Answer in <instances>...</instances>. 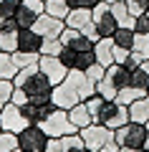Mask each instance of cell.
Wrapping results in <instances>:
<instances>
[{
  "label": "cell",
  "mask_w": 149,
  "mask_h": 152,
  "mask_svg": "<svg viewBox=\"0 0 149 152\" xmlns=\"http://www.w3.org/2000/svg\"><path fill=\"white\" fill-rule=\"evenodd\" d=\"M137 3H139L142 8H147V10H149V0H137Z\"/></svg>",
  "instance_id": "obj_48"
},
{
  "label": "cell",
  "mask_w": 149,
  "mask_h": 152,
  "mask_svg": "<svg viewBox=\"0 0 149 152\" xmlns=\"http://www.w3.org/2000/svg\"><path fill=\"white\" fill-rule=\"evenodd\" d=\"M111 13H114V18H116V23H119V26L134 28V20H137V18H134L132 13H129V8H126V0L111 3Z\"/></svg>",
  "instance_id": "obj_22"
},
{
  "label": "cell",
  "mask_w": 149,
  "mask_h": 152,
  "mask_svg": "<svg viewBox=\"0 0 149 152\" xmlns=\"http://www.w3.org/2000/svg\"><path fill=\"white\" fill-rule=\"evenodd\" d=\"M134 33H142V36H149V15L142 13V15L134 20Z\"/></svg>",
  "instance_id": "obj_39"
},
{
  "label": "cell",
  "mask_w": 149,
  "mask_h": 152,
  "mask_svg": "<svg viewBox=\"0 0 149 152\" xmlns=\"http://www.w3.org/2000/svg\"><path fill=\"white\" fill-rule=\"evenodd\" d=\"M134 28H126V26H119L116 31H114V36H111V41H114V46H119V48H126V51H132V46H134Z\"/></svg>",
  "instance_id": "obj_21"
},
{
  "label": "cell",
  "mask_w": 149,
  "mask_h": 152,
  "mask_svg": "<svg viewBox=\"0 0 149 152\" xmlns=\"http://www.w3.org/2000/svg\"><path fill=\"white\" fill-rule=\"evenodd\" d=\"M96 152H119V145H116V142H111L109 147H104V150H96Z\"/></svg>",
  "instance_id": "obj_47"
},
{
  "label": "cell",
  "mask_w": 149,
  "mask_h": 152,
  "mask_svg": "<svg viewBox=\"0 0 149 152\" xmlns=\"http://www.w3.org/2000/svg\"><path fill=\"white\" fill-rule=\"evenodd\" d=\"M96 94H99V96H104L106 102H116V94H119V89L114 86L111 81H109L106 76H104L101 81L96 84Z\"/></svg>",
  "instance_id": "obj_28"
},
{
  "label": "cell",
  "mask_w": 149,
  "mask_h": 152,
  "mask_svg": "<svg viewBox=\"0 0 149 152\" xmlns=\"http://www.w3.org/2000/svg\"><path fill=\"white\" fill-rule=\"evenodd\" d=\"M142 66H144V71H147V74H149V58H147V61H144V64H142Z\"/></svg>",
  "instance_id": "obj_49"
},
{
  "label": "cell",
  "mask_w": 149,
  "mask_h": 152,
  "mask_svg": "<svg viewBox=\"0 0 149 152\" xmlns=\"http://www.w3.org/2000/svg\"><path fill=\"white\" fill-rule=\"evenodd\" d=\"M91 18H94V26H96V31H99V36H101V38H111L114 31L119 28L116 18H114V13H111V5L104 3V0L91 10Z\"/></svg>",
  "instance_id": "obj_8"
},
{
  "label": "cell",
  "mask_w": 149,
  "mask_h": 152,
  "mask_svg": "<svg viewBox=\"0 0 149 152\" xmlns=\"http://www.w3.org/2000/svg\"><path fill=\"white\" fill-rule=\"evenodd\" d=\"M18 33H20V26L15 20H8L5 26H0V51L15 53L18 51Z\"/></svg>",
  "instance_id": "obj_14"
},
{
  "label": "cell",
  "mask_w": 149,
  "mask_h": 152,
  "mask_svg": "<svg viewBox=\"0 0 149 152\" xmlns=\"http://www.w3.org/2000/svg\"><path fill=\"white\" fill-rule=\"evenodd\" d=\"M91 64H96L94 48H91V51H76V69H78V71H86Z\"/></svg>",
  "instance_id": "obj_32"
},
{
  "label": "cell",
  "mask_w": 149,
  "mask_h": 152,
  "mask_svg": "<svg viewBox=\"0 0 149 152\" xmlns=\"http://www.w3.org/2000/svg\"><path fill=\"white\" fill-rule=\"evenodd\" d=\"M129 122V107L119 102H104L99 109V117H96V124H104L109 129H119Z\"/></svg>",
  "instance_id": "obj_4"
},
{
  "label": "cell",
  "mask_w": 149,
  "mask_h": 152,
  "mask_svg": "<svg viewBox=\"0 0 149 152\" xmlns=\"http://www.w3.org/2000/svg\"><path fill=\"white\" fill-rule=\"evenodd\" d=\"M94 53H96V64H101L104 69L114 64V41L111 38H99L94 43Z\"/></svg>",
  "instance_id": "obj_16"
},
{
  "label": "cell",
  "mask_w": 149,
  "mask_h": 152,
  "mask_svg": "<svg viewBox=\"0 0 149 152\" xmlns=\"http://www.w3.org/2000/svg\"><path fill=\"white\" fill-rule=\"evenodd\" d=\"M38 69L48 76V81L53 84V86L61 84L66 76H68V71H71V69H66V66L61 64L58 56H46V53H41V58H38Z\"/></svg>",
  "instance_id": "obj_11"
},
{
  "label": "cell",
  "mask_w": 149,
  "mask_h": 152,
  "mask_svg": "<svg viewBox=\"0 0 149 152\" xmlns=\"http://www.w3.org/2000/svg\"><path fill=\"white\" fill-rule=\"evenodd\" d=\"M142 64H144V61H142V58H139V56L132 51V53L126 56V61H124V69H126V71H134L137 66H142Z\"/></svg>",
  "instance_id": "obj_43"
},
{
  "label": "cell",
  "mask_w": 149,
  "mask_h": 152,
  "mask_svg": "<svg viewBox=\"0 0 149 152\" xmlns=\"http://www.w3.org/2000/svg\"><path fill=\"white\" fill-rule=\"evenodd\" d=\"M43 3H46V0H43Z\"/></svg>",
  "instance_id": "obj_56"
},
{
  "label": "cell",
  "mask_w": 149,
  "mask_h": 152,
  "mask_svg": "<svg viewBox=\"0 0 149 152\" xmlns=\"http://www.w3.org/2000/svg\"><path fill=\"white\" fill-rule=\"evenodd\" d=\"M18 147V134L0 129V152H13Z\"/></svg>",
  "instance_id": "obj_33"
},
{
  "label": "cell",
  "mask_w": 149,
  "mask_h": 152,
  "mask_svg": "<svg viewBox=\"0 0 149 152\" xmlns=\"http://www.w3.org/2000/svg\"><path fill=\"white\" fill-rule=\"evenodd\" d=\"M53 109H56L53 102H25V104H20V112L28 119V124H41Z\"/></svg>",
  "instance_id": "obj_12"
},
{
  "label": "cell",
  "mask_w": 149,
  "mask_h": 152,
  "mask_svg": "<svg viewBox=\"0 0 149 152\" xmlns=\"http://www.w3.org/2000/svg\"><path fill=\"white\" fill-rule=\"evenodd\" d=\"M66 3H68L71 8H89V10H94L101 0H66Z\"/></svg>",
  "instance_id": "obj_41"
},
{
  "label": "cell",
  "mask_w": 149,
  "mask_h": 152,
  "mask_svg": "<svg viewBox=\"0 0 149 152\" xmlns=\"http://www.w3.org/2000/svg\"><path fill=\"white\" fill-rule=\"evenodd\" d=\"M68 119L73 122L78 129H84V127H89V124H94V117H91V112L86 109V104L81 102V104H76V107H71L68 109Z\"/></svg>",
  "instance_id": "obj_19"
},
{
  "label": "cell",
  "mask_w": 149,
  "mask_h": 152,
  "mask_svg": "<svg viewBox=\"0 0 149 152\" xmlns=\"http://www.w3.org/2000/svg\"><path fill=\"white\" fill-rule=\"evenodd\" d=\"M63 43H61V38H43V46H41V53L46 56H58Z\"/></svg>",
  "instance_id": "obj_34"
},
{
  "label": "cell",
  "mask_w": 149,
  "mask_h": 152,
  "mask_svg": "<svg viewBox=\"0 0 149 152\" xmlns=\"http://www.w3.org/2000/svg\"><path fill=\"white\" fill-rule=\"evenodd\" d=\"M38 58H41V53H25V51H15L13 53V61L18 64V69H28V66L38 64Z\"/></svg>",
  "instance_id": "obj_31"
},
{
  "label": "cell",
  "mask_w": 149,
  "mask_h": 152,
  "mask_svg": "<svg viewBox=\"0 0 149 152\" xmlns=\"http://www.w3.org/2000/svg\"><path fill=\"white\" fill-rule=\"evenodd\" d=\"M58 58H61V64H63L66 69H76V51H73V48L63 46V48H61V53H58Z\"/></svg>",
  "instance_id": "obj_37"
},
{
  "label": "cell",
  "mask_w": 149,
  "mask_h": 152,
  "mask_svg": "<svg viewBox=\"0 0 149 152\" xmlns=\"http://www.w3.org/2000/svg\"><path fill=\"white\" fill-rule=\"evenodd\" d=\"M68 152H94V150H89V145L81 140V134H76L73 137V145L68 147Z\"/></svg>",
  "instance_id": "obj_42"
},
{
  "label": "cell",
  "mask_w": 149,
  "mask_h": 152,
  "mask_svg": "<svg viewBox=\"0 0 149 152\" xmlns=\"http://www.w3.org/2000/svg\"><path fill=\"white\" fill-rule=\"evenodd\" d=\"M132 51H134V53H137L142 61H147V58H149V36L137 33V36H134V46H132Z\"/></svg>",
  "instance_id": "obj_29"
},
{
  "label": "cell",
  "mask_w": 149,
  "mask_h": 152,
  "mask_svg": "<svg viewBox=\"0 0 149 152\" xmlns=\"http://www.w3.org/2000/svg\"><path fill=\"white\" fill-rule=\"evenodd\" d=\"M10 102L20 107V104H25V102H28V96H25V91H23L20 86H15V89H13V96H10Z\"/></svg>",
  "instance_id": "obj_45"
},
{
  "label": "cell",
  "mask_w": 149,
  "mask_h": 152,
  "mask_svg": "<svg viewBox=\"0 0 149 152\" xmlns=\"http://www.w3.org/2000/svg\"><path fill=\"white\" fill-rule=\"evenodd\" d=\"M104 74H106V69H104L101 64H91L89 69H86V76H89V79H91L94 84H99V81H101V79H104Z\"/></svg>",
  "instance_id": "obj_38"
},
{
  "label": "cell",
  "mask_w": 149,
  "mask_h": 152,
  "mask_svg": "<svg viewBox=\"0 0 149 152\" xmlns=\"http://www.w3.org/2000/svg\"><path fill=\"white\" fill-rule=\"evenodd\" d=\"M106 102L104 96H99V94H94V96H89V99H84V104H86V109L91 112V117H94V122H96V117H99V109H101V104Z\"/></svg>",
  "instance_id": "obj_36"
},
{
  "label": "cell",
  "mask_w": 149,
  "mask_h": 152,
  "mask_svg": "<svg viewBox=\"0 0 149 152\" xmlns=\"http://www.w3.org/2000/svg\"><path fill=\"white\" fill-rule=\"evenodd\" d=\"M51 102H53L58 109H66V112H68L71 107H76V104L84 102V96H81V91L68 81V79H63L61 84L53 86V91H51Z\"/></svg>",
  "instance_id": "obj_7"
},
{
  "label": "cell",
  "mask_w": 149,
  "mask_h": 152,
  "mask_svg": "<svg viewBox=\"0 0 149 152\" xmlns=\"http://www.w3.org/2000/svg\"><path fill=\"white\" fill-rule=\"evenodd\" d=\"M20 0H0V26H5L8 20H15V13Z\"/></svg>",
  "instance_id": "obj_27"
},
{
  "label": "cell",
  "mask_w": 149,
  "mask_h": 152,
  "mask_svg": "<svg viewBox=\"0 0 149 152\" xmlns=\"http://www.w3.org/2000/svg\"><path fill=\"white\" fill-rule=\"evenodd\" d=\"M147 15H149V10H147Z\"/></svg>",
  "instance_id": "obj_55"
},
{
  "label": "cell",
  "mask_w": 149,
  "mask_h": 152,
  "mask_svg": "<svg viewBox=\"0 0 149 152\" xmlns=\"http://www.w3.org/2000/svg\"><path fill=\"white\" fill-rule=\"evenodd\" d=\"M13 152H23V150H20V147H15V150H13Z\"/></svg>",
  "instance_id": "obj_52"
},
{
  "label": "cell",
  "mask_w": 149,
  "mask_h": 152,
  "mask_svg": "<svg viewBox=\"0 0 149 152\" xmlns=\"http://www.w3.org/2000/svg\"><path fill=\"white\" fill-rule=\"evenodd\" d=\"M43 46V36L36 33L33 28H20L18 33V51H25V53H41Z\"/></svg>",
  "instance_id": "obj_15"
},
{
  "label": "cell",
  "mask_w": 149,
  "mask_h": 152,
  "mask_svg": "<svg viewBox=\"0 0 149 152\" xmlns=\"http://www.w3.org/2000/svg\"><path fill=\"white\" fill-rule=\"evenodd\" d=\"M25 127H28V119L23 117L20 107L13 104V102H8L5 107H3V112H0V129L18 134V132H23Z\"/></svg>",
  "instance_id": "obj_9"
},
{
  "label": "cell",
  "mask_w": 149,
  "mask_h": 152,
  "mask_svg": "<svg viewBox=\"0 0 149 152\" xmlns=\"http://www.w3.org/2000/svg\"><path fill=\"white\" fill-rule=\"evenodd\" d=\"M132 53V51H126V48H119V46H114V64H119V66H124V61H126V56Z\"/></svg>",
  "instance_id": "obj_44"
},
{
  "label": "cell",
  "mask_w": 149,
  "mask_h": 152,
  "mask_svg": "<svg viewBox=\"0 0 149 152\" xmlns=\"http://www.w3.org/2000/svg\"><path fill=\"white\" fill-rule=\"evenodd\" d=\"M119 152H147L144 147H119Z\"/></svg>",
  "instance_id": "obj_46"
},
{
  "label": "cell",
  "mask_w": 149,
  "mask_h": 152,
  "mask_svg": "<svg viewBox=\"0 0 149 152\" xmlns=\"http://www.w3.org/2000/svg\"><path fill=\"white\" fill-rule=\"evenodd\" d=\"M147 129H149V122H147Z\"/></svg>",
  "instance_id": "obj_53"
},
{
  "label": "cell",
  "mask_w": 149,
  "mask_h": 152,
  "mask_svg": "<svg viewBox=\"0 0 149 152\" xmlns=\"http://www.w3.org/2000/svg\"><path fill=\"white\" fill-rule=\"evenodd\" d=\"M46 13V3L43 0H20L15 13V23L20 28H33V23Z\"/></svg>",
  "instance_id": "obj_10"
},
{
  "label": "cell",
  "mask_w": 149,
  "mask_h": 152,
  "mask_svg": "<svg viewBox=\"0 0 149 152\" xmlns=\"http://www.w3.org/2000/svg\"><path fill=\"white\" fill-rule=\"evenodd\" d=\"M78 134V132H76ZM76 134H66V137H48V145L46 152H68V147L73 145V137Z\"/></svg>",
  "instance_id": "obj_24"
},
{
  "label": "cell",
  "mask_w": 149,
  "mask_h": 152,
  "mask_svg": "<svg viewBox=\"0 0 149 152\" xmlns=\"http://www.w3.org/2000/svg\"><path fill=\"white\" fill-rule=\"evenodd\" d=\"M144 94H147V91H142V89H134V86H124L121 91L116 94V102H119V104H126V107H129L132 102H137V99H139V96H144Z\"/></svg>",
  "instance_id": "obj_30"
},
{
  "label": "cell",
  "mask_w": 149,
  "mask_h": 152,
  "mask_svg": "<svg viewBox=\"0 0 149 152\" xmlns=\"http://www.w3.org/2000/svg\"><path fill=\"white\" fill-rule=\"evenodd\" d=\"M71 5L66 3V0H46V13L53 18H61V20H66V15H68Z\"/></svg>",
  "instance_id": "obj_26"
},
{
  "label": "cell",
  "mask_w": 149,
  "mask_h": 152,
  "mask_svg": "<svg viewBox=\"0 0 149 152\" xmlns=\"http://www.w3.org/2000/svg\"><path fill=\"white\" fill-rule=\"evenodd\" d=\"M147 96H149V89H147Z\"/></svg>",
  "instance_id": "obj_54"
},
{
  "label": "cell",
  "mask_w": 149,
  "mask_h": 152,
  "mask_svg": "<svg viewBox=\"0 0 149 152\" xmlns=\"http://www.w3.org/2000/svg\"><path fill=\"white\" fill-rule=\"evenodd\" d=\"M63 23H66L68 28H76V31H81L86 23H91V10H89V8H71Z\"/></svg>",
  "instance_id": "obj_18"
},
{
  "label": "cell",
  "mask_w": 149,
  "mask_h": 152,
  "mask_svg": "<svg viewBox=\"0 0 149 152\" xmlns=\"http://www.w3.org/2000/svg\"><path fill=\"white\" fill-rule=\"evenodd\" d=\"M18 64L13 61V53H5V51H0V79H15L18 76Z\"/></svg>",
  "instance_id": "obj_23"
},
{
  "label": "cell",
  "mask_w": 149,
  "mask_h": 152,
  "mask_svg": "<svg viewBox=\"0 0 149 152\" xmlns=\"http://www.w3.org/2000/svg\"><path fill=\"white\" fill-rule=\"evenodd\" d=\"M129 86L142 89V91L149 89V74L144 71V66H137L134 71H129Z\"/></svg>",
  "instance_id": "obj_25"
},
{
  "label": "cell",
  "mask_w": 149,
  "mask_h": 152,
  "mask_svg": "<svg viewBox=\"0 0 149 152\" xmlns=\"http://www.w3.org/2000/svg\"><path fill=\"white\" fill-rule=\"evenodd\" d=\"M63 28H66V23L61 20V18H53V15H48V13H43V15L33 23V31L41 33L43 38H58L61 33H63Z\"/></svg>",
  "instance_id": "obj_13"
},
{
  "label": "cell",
  "mask_w": 149,
  "mask_h": 152,
  "mask_svg": "<svg viewBox=\"0 0 149 152\" xmlns=\"http://www.w3.org/2000/svg\"><path fill=\"white\" fill-rule=\"evenodd\" d=\"M15 86H20L25 91L28 102H51V91H53V84L48 81V76L38 69V64L20 69L18 76L13 79Z\"/></svg>",
  "instance_id": "obj_1"
},
{
  "label": "cell",
  "mask_w": 149,
  "mask_h": 152,
  "mask_svg": "<svg viewBox=\"0 0 149 152\" xmlns=\"http://www.w3.org/2000/svg\"><path fill=\"white\" fill-rule=\"evenodd\" d=\"M13 89H15V84H13L10 79H0V112H3V107L10 102Z\"/></svg>",
  "instance_id": "obj_35"
},
{
  "label": "cell",
  "mask_w": 149,
  "mask_h": 152,
  "mask_svg": "<svg viewBox=\"0 0 149 152\" xmlns=\"http://www.w3.org/2000/svg\"><path fill=\"white\" fill-rule=\"evenodd\" d=\"M114 140L119 147H144L149 140V129L142 122H126L124 127L114 129Z\"/></svg>",
  "instance_id": "obj_3"
},
{
  "label": "cell",
  "mask_w": 149,
  "mask_h": 152,
  "mask_svg": "<svg viewBox=\"0 0 149 152\" xmlns=\"http://www.w3.org/2000/svg\"><path fill=\"white\" fill-rule=\"evenodd\" d=\"M129 122H142V124L149 122V96L147 94L129 104Z\"/></svg>",
  "instance_id": "obj_17"
},
{
  "label": "cell",
  "mask_w": 149,
  "mask_h": 152,
  "mask_svg": "<svg viewBox=\"0 0 149 152\" xmlns=\"http://www.w3.org/2000/svg\"><path fill=\"white\" fill-rule=\"evenodd\" d=\"M48 134L41 124H28L23 132H18V147L23 152H46Z\"/></svg>",
  "instance_id": "obj_6"
},
{
  "label": "cell",
  "mask_w": 149,
  "mask_h": 152,
  "mask_svg": "<svg viewBox=\"0 0 149 152\" xmlns=\"http://www.w3.org/2000/svg\"><path fill=\"white\" fill-rule=\"evenodd\" d=\"M104 76H106V79L119 89V91H121L124 86H129V71L124 69V66H119V64H111V66L106 69V74H104Z\"/></svg>",
  "instance_id": "obj_20"
},
{
  "label": "cell",
  "mask_w": 149,
  "mask_h": 152,
  "mask_svg": "<svg viewBox=\"0 0 149 152\" xmlns=\"http://www.w3.org/2000/svg\"><path fill=\"white\" fill-rule=\"evenodd\" d=\"M144 150H147V152H149V140H147V145H144Z\"/></svg>",
  "instance_id": "obj_51"
},
{
  "label": "cell",
  "mask_w": 149,
  "mask_h": 152,
  "mask_svg": "<svg viewBox=\"0 0 149 152\" xmlns=\"http://www.w3.org/2000/svg\"><path fill=\"white\" fill-rule=\"evenodd\" d=\"M81 33H84L86 38H91L94 43H96V41H99V38H101V36H99V31H96V26H94V18H91V23H86V26L81 28Z\"/></svg>",
  "instance_id": "obj_40"
},
{
  "label": "cell",
  "mask_w": 149,
  "mask_h": 152,
  "mask_svg": "<svg viewBox=\"0 0 149 152\" xmlns=\"http://www.w3.org/2000/svg\"><path fill=\"white\" fill-rule=\"evenodd\" d=\"M78 134H81V140L89 145V150H104V147H109L111 142H116L114 140V129H109V127H104V124H89V127H84V129H78Z\"/></svg>",
  "instance_id": "obj_5"
},
{
  "label": "cell",
  "mask_w": 149,
  "mask_h": 152,
  "mask_svg": "<svg viewBox=\"0 0 149 152\" xmlns=\"http://www.w3.org/2000/svg\"><path fill=\"white\" fill-rule=\"evenodd\" d=\"M104 3H109V5H111V3H119V0H104Z\"/></svg>",
  "instance_id": "obj_50"
},
{
  "label": "cell",
  "mask_w": 149,
  "mask_h": 152,
  "mask_svg": "<svg viewBox=\"0 0 149 152\" xmlns=\"http://www.w3.org/2000/svg\"><path fill=\"white\" fill-rule=\"evenodd\" d=\"M41 127H43V132L48 137H66V134H76L78 132V127L68 119V112L66 109H58V107L41 122Z\"/></svg>",
  "instance_id": "obj_2"
}]
</instances>
